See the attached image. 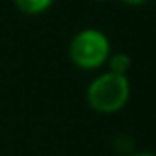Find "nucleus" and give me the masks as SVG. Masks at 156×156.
<instances>
[{
	"label": "nucleus",
	"mask_w": 156,
	"mask_h": 156,
	"mask_svg": "<svg viewBox=\"0 0 156 156\" xmlns=\"http://www.w3.org/2000/svg\"><path fill=\"white\" fill-rule=\"evenodd\" d=\"M130 99L129 75H117L113 71H101L89 81L85 89V101L89 109L99 115H115L122 111Z\"/></svg>",
	"instance_id": "obj_1"
},
{
	"label": "nucleus",
	"mask_w": 156,
	"mask_h": 156,
	"mask_svg": "<svg viewBox=\"0 0 156 156\" xmlns=\"http://www.w3.org/2000/svg\"><path fill=\"white\" fill-rule=\"evenodd\" d=\"M111 53V40L99 28H81L73 34L67 46L69 61L83 71H97L105 67Z\"/></svg>",
	"instance_id": "obj_2"
},
{
	"label": "nucleus",
	"mask_w": 156,
	"mask_h": 156,
	"mask_svg": "<svg viewBox=\"0 0 156 156\" xmlns=\"http://www.w3.org/2000/svg\"><path fill=\"white\" fill-rule=\"evenodd\" d=\"M55 0H14L16 8L26 16H40L53 6Z\"/></svg>",
	"instance_id": "obj_3"
},
{
	"label": "nucleus",
	"mask_w": 156,
	"mask_h": 156,
	"mask_svg": "<svg viewBox=\"0 0 156 156\" xmlns=\"http://www.w3.org/2000/svg\"><path fill=\"white\" fill-rule=\"evenodd\" d=\"M107 71H113L117 75H129L130 71V57L126 53H111L105 63Z\"/></svg>",
	"instance_id": "obj_4"
},
{
	"label": "nucleus",
	"mask_w": 156,
	"mask_h": 156,
	"mask_svg": "<svg viewBox=\"0 0 156 156\" xmlns=\"http://www.w3.org/2000/svg\"><path fill=\"white\" fill-rule=\"evenodd\" d=\"M122 4H126V6H142V4H146L148 0H121Z\"/></svg>",
	"instance_id": "obj_5"
},
{
	"label": "nucleus",
	"mask_w": 156,
	"mask_h": 156,
	"mask_svg": "<svg viewBox=\"0 0 156 156\" xmlns=\"http://www.w3.org/2000/svg\"><path fill=\"white\" fill-rule=\"evenodd\" d=\"M129 156H156L154 152H148V150H136V152L129 154Z\"/></svg>",
	"instance_id": "obj_6"
},
{
	"label": "nucleus",
	"mask_w": 156,
	"mask_h": 156,
	"mask_svg": "<svg viewBox=\"0 0 156 156\" xmlns=\"http://www.w3.org/2000/svg\"><path fill=\"white\" fill-rule=\"evenodd\" d=\"M95 2H111V0H95Z\"/></svg>",
	"instance_id": "obj_7"
}]
</instances>
